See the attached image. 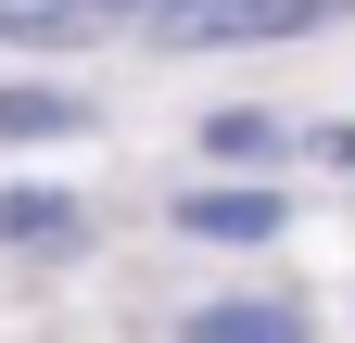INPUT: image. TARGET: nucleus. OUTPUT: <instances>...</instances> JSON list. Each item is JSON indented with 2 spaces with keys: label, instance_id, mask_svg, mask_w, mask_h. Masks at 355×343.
Listing matches in <instances>:
<instances>
[{
  "label": "nucleus",
  "instance_id": "1",
  "mask_svg": "<svg viewBox=\"0 0 355 343\" xmlns=\"http://www.w3.org/2000/svg\"><path fill=\"white\" fill-rule=\"evenodd\" d=\"M343 13V0H165L153 38H178V51H216V38H318Z\"/></svg>",
  "mask_w": 355,
  "mask_h": 343
},
{
  "label": "nucleus",
  "instance_id": "2",
  "mask_svg": "<svg viewBox=\"0 0 355 343\" xmlns=\"http://www.w3.org/2000/svg\"><path fill=\"white\" fill-rule=\"evenodd\" d=\"M178 229L191 242H266L279 229V191H178Z\"/></svg>",
  "mask_w": 355,
  "mask_h": 343
},
{
  "label": "nucleus",
  "instance_id": "3",
  "mask_svg": "<svg viewBox=\"0 0 355 343\" xmlns=\"http://www.w3.org/2000/svg\"><path fill=\"white\" fill-rule=\"evenodd\" d=\"M178 343H304V306H191Z\"/></svg>",
  "mask_w": 355,
  "mask_h": 343
},
{
  "label": "nucleus",
  "instance_id": "4",
  "mask_svg": "<svg viewBox=\"0 0 355 343\" xmlns=\"http://www.w3.org/2000/svg\"><path fill=\"white\" fill-rule=\"evenodd\" d=\"M89 102L76 90H0V140H76Z\"/></svg>",
  "mask_w": 355,
  "mask_h": 343
},
{
  "label": "nucleus",
  "instance_id": "5",
  "mask_svg": "<svg viewBox=\"0 0 355 343\" xmlns=\"http://www.w3.org/2000/svg\"><path fill=\"white\" fill-rule=\"evenodd\" d=\"M0 242H76V203L64 191H0Z\"/></svg>",
  "mask_w": 355,
  "mask_h": 343
},
{
  "label": "nucleus",
  "instance_id": "6",
  "mask_svg": "<svg viewBox=\"0 0 355 343\" xmlns=\"http://www.w3.org/2000/svg\"><path fill=\"white\" fill-rule=\"evenodd\" d=\"M203 153H279V127H266V115H216V127H203Z\"/></svg>",
  "mask_w": 355,
  "mask_h": 343
},
{
  "label": "nucleus",
  "instance_id": "7",
  "mask_svg": "<svg viewBox=\"0 0 355 343\" xmlns=\"http://www.w3.org/2000/svg\"><path fill=\"white\" fill-rule=\"evenodd\" d=\"M76 26H89V13H0V38H26V51H64Z\"/></svg>",
  "mask_w": 355,
  "mask_h": 343
},
{
  "label": "nucleus",
  "instance_id": "8",
  "mask_svg": "<svg viewBox=\"0 0 355 343\" xmlns=\"http://www.w3.org/2000/svg\"><path fill=\"white\" fill-rule=\"evenodd\" d=\"M102 13H114V0H102Z\"/></svg>",
  "mask_w": 355,
  "mask_h": 343
}]
</instances>
